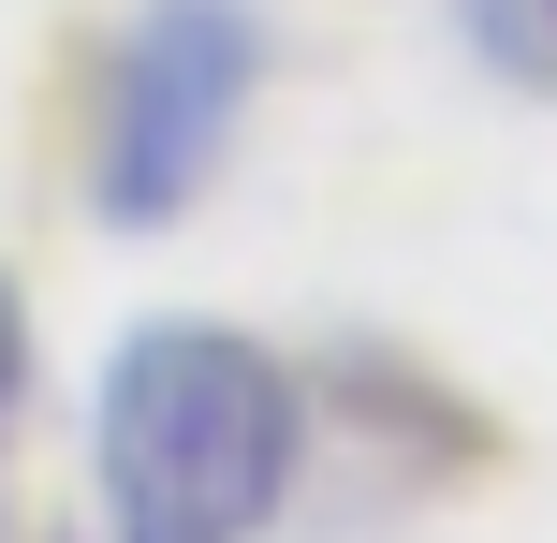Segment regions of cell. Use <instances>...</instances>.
<instances>
[{"label":"cell","instance_id":"cell-1","mask_svg":"<svg viewBox=\"0 0 557 543\" xmlns=\"http://www.w3.org/2000/svg\"><path fill=\"white\" fill-rule=\"evenodd\" d=\"M103 529L117 543H264L294 499V368L235 323H147L103 368Z\"/></svg>","mask_w":557,"mask_h":543},{"label":"cell","instance_id":"cell-2","mask_svg":"<svg viewBox=\"0 0 557 543\" xmlns=\"http://www.w3.org/2000/svg\"><path fill=\"white\" fill-rule=\"evenodd\" d=\"M250 88H264V29H250V0H147L133 45H117V74H103V147H88L103 221H117V235L176 221V206L221 176V147H235V118H250Z\"/></svg>","mask_w":557,"mask_h":543},{"label":"cell","instance_id":"cell-3","mask_svg":"<svg viewBox=\"0 0 557 543\" xmlns=\"http://www.w3.org/2000/svg\"><path fill=\"white\" fill-rule=\"evenodd\" d=\"M15 397H29V309H15V280H0V427H15Z\"/></svg>","mask_w":557,"mask_h":543}]
</instances>
